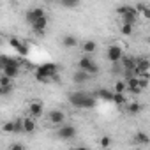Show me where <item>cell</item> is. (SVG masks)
Returning a JSON list of instances; mask_svg holds the SVG:
<instances>
[{
	"instance_id": "cell-11",
	"label": "cell",
	"mask_w": 150,
	"mask_h": 150,
	"mask_svg": "<svg viewBox=\"0 0 150 150\" xmlns=\"http://www.w3.org/2000/svg\"><path fill=\"white\" fill-rule=\"evenodd\" d=\"M21 127H23L25 132H34L35 131V122L32 118H25V120H21Z\"/></svg>"
},
{
	"instance_id": "cell-14",
	"label": "cell",
	"mask_w": 150,
	"mask_h": 150,
	"mask_svg": "<svg viewBox=\"0 0 150 150\" xmlns=\"http://www.w3.org/2000/svg\"><path fill=\"white\" fill-rule=\"evenodd\" d=\"M60 4L65 7V9H74L80 6V0H60Z\"/></svg>"
},
{
	"instance_id": "cell-25",
	"label": "cell",
	"mask_w": 150,
	"mask_h": 150,
	"mask_svg": "<svg viewBox=\"0 0 150 150\" xmlns=\"http://www.w3.org/2000/svg\"><path fill=\"white\" fill-rule=\"evenodd\" d=\"M2 131H4V132H14V120H13V122H6V124L2 125Z\"/></svg>"
},
{
	"instance_id": "cell-18",
	"label": "cell",
	"mask_w": 150,
	"mask_h": 150,
	"mask_svg": "<svg viewBox=\"0 0 150 150\" xmlns=\"http://www.w3.org/2000/svg\"><path fill=\"white\" fill-rule=\"evenodd\" d=\"M134 141H136V143H148L146 132H136V134H134Z\"/></svg>"
},
{
	"instance_id": "cell-13",
	"label": "cell",
	"mask_w": 150,
	"mask_h": 150,
	"mask_svg": "<svg viewBox=\"0 0 150 150\" xmlns=\"http://www.w3.org/2000/svg\"><path fill=\"white\" fill-rule=\"evenodd\" d=\"M30 113H32V117H41L42 115V104L41 103H32L30 104Z\"/></svg>"
},
{
	"instance_id": "cell-17",
	"label": "cell",
	"mask_w": 150,
	"mask_h": 150,
	"mask_svg": "<svg viewBox=\"0 0 150 150\" xmlns=\"http://www.w3.org/2000/svg\"><path fill=\"white\" fill-rule=\"evenodd\" d=\"M96 50H97V44H96L94 41H87V42L83 44V51H85V53H94Z\"/></svg>"
},
{
	"instance_id": "cell-24",
	"label": "cell",
	"mask_w": 150,
	"mask_h": 150,
	"mask_svg": "<svg viewBox=\"0 0 150 150\" xmlns=\"http://www.w3.org/2000/svg\"><path fill=\"white\" fill-rule=\"evenodd\" d=\"M129 113H139L141 111V104L139 103H132V104H129Z\"/></svg>"
},
{
	"instance_id": "cell-2",
	"label": "cell",
	"mask_w": 150,
	"mask_h": 150,
	"mask_svg": "<svg viewBox=\"0 0 150 150\" xmlns=\"http://www.w3.org/2000/svg\"><path fill=\"white\" fill-rule=\"evenodd\" d=\"M78 65H80V69H81V71H87L88 74H97V72H99L97 64H96L90 57H81V58H80V62H78Z\"/></svg>"
},
{
	"instance_id": "cell-4",
	"label": "cell",
	"mask_w": 150,
	"mask_h": 150,
	"mask_svg": "<svg viewBox=\"0 0 150 150\" xmlns=\"http://www.w3.org/2000/svg\"><path fill=\"white\" fill-rule=\"evenodd\" d=\"M87 96H88L87 92H72V94L69 96V103H71L74 108H83Z\"/></svg>"
},
{
	"instance_id": "cell-8",
	"label": "cell",
	"mask_w": 150,
	"mask_h": 150,
	"mask_svg": "<svg viewBox=\"0 0 150 150\" xmlns=\"http://www.w3.org/2000/svg\"><path fill=\"white\" fill-rule=\"evenodd\" d=\"M41 16H44V11H42V9H39V7H37V9H30V11L27 13V21L32 25V23H34L37 18H41Z\"/></svg>"
},
{
	"instance_id": "cell-21",
	"label": "cell",
	"mask_w": 150,
	"mask_h": 150,
	"mask_svg": "<svg viewBox=\"0 0 150 150\" xmlns=\"http://www.w3.org/2000/svg\"><path fill=\"white\" fill-rule=\"evenodd\" d=\"M120 32H122L124 35H131V34H132V25L122 23V27H120Z\"/></svg>"
},
{
	"instance_id": "cell-28",
	"label": "cell",
	"mask_w": 150,
	"mask_h": 150,
	"mask_svg": "<svg viewBox=\"0 0 150 150\" xmlns=\"http://www.w3.org/2000/svg\"><path fill=\"white\" fill-rule=\"evenodd\" d=\"M124 90H125V83H124V81H117V85H115V92L124 94Z\"/></svg>"
},
{
	"instance_id": "cell-30",
	"label": "cell",
	"mask_w": 150,
	"mask_h": 150,
	"mask_svg": "<svg viewBox=\"0 0 150 150\" xmlns=\"http://www.w3.org/2000/svg\"><path fill=\"white\" fill-rule=\"evenodd\" d=\"M9 83H11V78H7L6 74H4V76L0 78V85H9Z\"/></svg>"
},
{
	"instance_id": "cell-27",
	"label": "cell",
	"mask_w": 150,
	"mask_h": 150,
	"mask_svg": "<svg viewBox=\"0 0 150 150\" xmlns=\"http://www.w3.org/2000/svg\"><path fill=\"white\" fill-rule=\"evenodd\" d=\"M16 51H18L20 55H27V53H28V46H27V44H20V46L16 48Z\"/></svg>"
},
{
	"instance_id": "cell-19",
	"label": "cell",
	"mask_w": 150,
	"mask_h": 150,
	"mask_svg": "<svg viewBox=\"0 0 150 150\" xmlns=\"http://www.w3.org/2000/svg\"><path fill=\"white\" fill-rule=\"evenodd\" d=\"M122 64H124V69H127V71H132L134 69V60L132 58H124L122 57Z\"/></svg>"
},
{
	"instance_id": "cell-7",
	"label": "cell",
	"mask_w": 150,
	"mask_h": 150,
	"mask_svg": "<svg viewBox=\"0 0 150 150\" xmlns=\"http://www.w3.org/2000/svg\"><path fill=\"white\" fill-rule=\"evenodd\" d=\"M46 27H48V18H46V14H44V16H41V18H37V20L32 23V28H34L37 34L44 32V30H46Z\"/></svg>"
},
{
	"instance_id": "cell-5",
	"label": "cell",
	"mask_w": 150,
	"mask_h": 150,
	"mask_svg": "<svg viewBox=\"0 0 150 150\" xmlns=\"http://www.w3.org/2000/svg\"><path fill=\"white\" fill-rule=\"evenodd\" d=\"M74 136H76V127L74 125L65 124L58 129V138H62V139H72Z\"/></svg>"
},
{
	"instance_id": "cell-3",
	"label": "cell",
	"mask_w": 150,
	"mask_h": 150,
	"mask_svg": "<svg viewBox=\"0 0 150 150\" xmlns=\"http://www.w3.org/2000/svg\"><path fill=\"white\" fill-rule=\"evenodd\" d=\"M106 57H108V60H110V62L117 64V62H120V60H122V57H124V51H122V48H120V46L113 44V46H110V48H108V53H106Z\"/></svg>"
},
{
	"instance_id": "cell-16",
	"label": "cell",
	"mask_w": 150,
	"mask_h": 150,
	"mask_svg": "<svg viewBox=\"0 0 150 150\" xmlns=\"http://www.w3.org/2000/svg\"><path fill=\"white\" fill-rule=\"evenodd\" d=\"M111 101H113L115 104L122 106V104H125V96H124V94H120V92H115V94H113V97H111Z\"/></svg>"
},
{
	"instance_id": "cell-6",
	"label": "cell",
	"mask_w": 150,
	"mask_h": 150,
	"mask_svg": "<svg viewBox=\"0 0 150 150\" xmlns=\"http://www.w3.org/2000/svg\"><path fill=\"white\" fill-rule=\"evenodd\" d=\"M48 118H50L51 124H57V125H60V124L65 122V115H64V111H60V110H53V111L48 115Z\"/></svg>"
},
{
	"instance_id": "cell-22",
	"label": "cell",
	"mask_w": 150,
	"mask_h": 150,
	"mask_svg": "<svg viewBox=\"0 0 150 150\" xmlns=\"http://www.w3.org/2000/svg\"><path fill=\"white\" fill-rule=\"evenodd\" d=\"M97 96H99L101 99H104V101H111V97H113V94H111V92H108V90H99V92H97Z\"/></svg>"
},
{
	"instance_id": "cell-31",
	"label": "cell",
	"mask_w": 150,
	"mask_h": 150,
	"mask_svg": "<svg viewBox=\"0 0 150 150\" xmlns=\"http://www.w3.org/2000/svg\"><path fill=\"white\" fill-rule=\"evenodd\" d=\"M141 14H143V18H145V20H148V18H150V11H148V9H143V11H141Z\"/></svg>"
},
{
	"instance_id": "cell-1",
	"label": "cell",
	"mask_w": 150,
	"mask_h": 150,
	"mask_svg": "<svg viewBox=\"0 0 150 150\" xmlns=\"http://www.w3.org/2000/svg\"><path fill=\"white\" fill-rule=\"evenodd\" d=\"M35 78H37V81H42V83H46V81H57L58 80V76H57V65L55 64H42V65H39L37 67V71H35Z\"/></svg>"
},
{
	"instance_id": "cell-12",
	"label": "cell",
	"mask_w": 150,
	"mask_h": 150,
	"mask_svg": "<svg viewBox=\"0 0 150 150\" xmlns=\"http://www.w3.org/2000/svg\"><path fill=\"white\" fill-rule=\"evenodd\" d=\"M62 44L65 46V48H74L78 44V39L74 37V35H65L64 39H62Z\"/></svg>"
},
{
	"instance_id": "cell-10",
	"label": "cell",
	"mask_w": 150,
	"mask_h": 150,
	"mask_svg": "<svg viewBox=\"0 0 150 150\" xmlns=\"http://www.w3.org/2000/svg\"><path fill=\"white\" fill-rule=\"evenodd\" d=\"M129 90H131L132 94H139V92H141V87H139L138 76H132V78H129Z\"/></svg>"
},
{
	"instance_id": "cell-20",
	"label": "cell",
	"mask_w": 150,
	"mask_h": 150,
	"mask_svg": "<svg viewBox=\"0 0 150 150\" xmlns=\"http://www.w3.org/2000/svg\"><path fill=\"white\" fill-rule=\"evenodd\" d=\"M94 106H96V97H92V96H87L83 108H85V110H90V108H94Z\"/></svg>"
},
{
	"instance_id": "cell-29",
	"label": "cell",
	"mask_w": 150,
	"mask_h": 150,
	"mask_svg": "<svg viewBox=\"0 0 150 150\" xmlns=\"http://www.w3.org/2000/svg\"><path fill=\"white\" fill-rule=\"evenodd\" d=\"M9 148H11V150H23L25 145H21V143H14V145H11Z\"/></svg>"
},
{
	"instance_id": "cell-26",
	"label": "cell",
	"mask_w": 150,
	"mask_h": 150,
	"mask_svg": "<svg viewBox=\"0 0 150 150\" xmlns=\"http://www.w3.org/2000/svg\"><path fill=\"white\" fill-rule=\"evenodd\" d=\"M110 145H111V138H110V136H103V138H101V146L106 148V146H110Z\"/></svg>"
},
{
	"instance_id": "cell-23",
	"label": "cell",
	"mask_w": 150,
	"mask_h": 150,
	"mask_svg": "<svg viewBox=\"0 0 150 150\" xmlns=\"http://www.w3.org/2000/svg\"><path fill=\"white\" fill-rule=\"evenodd\" d=\"M134 7H131V6H120L118 9H117V13L120 14V16H124V14H127V13H131Z\"/></svg>"
},
{
	"instance_id": "cell-9",
	"label": "cell",
	"mask_w": 150,
	"mask_h": 150,
	"mask_svg": "<svg viewBox=\"0 0 150 150\" xmlns=\"http://www.w3.org/2000/svg\"><path fill=\"white\" fill-rule=\"evenodd\" d=\"M88 76H90V74L87 72V71H76V72H74V76H72V80H74V83H85L87 80H88Z\"/></svg>"
},
{
	"instance_id": "cell-15",
	"label": "cell",
	"mask_w": 150,
	"mask_h": 150,
	"mask_svg": "<svg viewBox=\"0 0 150 150\" xmlns=\"http://www.w3.org/2000/svg\"><path fill=\"white\" fill-rule=\"evenodd\" d=\"M13 94V85H0V97H7Z\"/></svg>"
}]
</instances>
